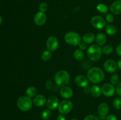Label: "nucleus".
<instances>
[{"label":"nucleus","mask_w":121,"mask_h":120,"mask_svg":"<svg viewBox=\"0 0 121 120\" xmlns=\"http://www.w3.org/2000/svg\"><path fill=\"white\" fill-rule=\"evenodd\" d=\"M105 73L101 68L99 67H92L87 72V77L90 82L93 84L101 82L105 79Z\"/></svg>","instance_id":"nucleus-1"},{"label":"nucleus","mask_w":121,"mask_h":120,"mask_svg":"<svg viewBox=\"0 0 121 120\" xmlns=\"http://www.w3.org/2000/svg\"><path fill=\"white\" fill-rule=\"evenodd\" d=\"M69 74L65 70H60L54 75V82L58 87H63L66 86L70 81Z\"/></svg>","instance_id":"nucleus-2"},{"label":"nucleus","mask_w":121,"mask_h":120,"mask_svg":"<svg viewBox=\"0 0 121 120\" xmlns=\"http://www.w3.org/2000/svg\"><path fill=\"white\" fill-rule=\"evenodd\" d=\"M33 101L31 98L28 96H21L18 98L17 101V106L20 110L26 112L30 110L33 107Z\"/></svg>","instance_id":"nucleus-3"},{"label":"nucleus","mask_w":121,"mask_h":120,"mask_svg":"<svg viewBox=\"0 0 121 120\" xmlns=\"http://www.w3.org/2000/svg\"><path fill=\"white\" fill-rule=\"evenodd\" d=\"M102 54V51L98 45L90 46L87 51V55L89 58L93 61H98L100 60Z\"/></svg>","instance_id":"nucleus-4"},{"label":"nucleus","mask_w":121,"mask_h":120,"mask_svg":"<svg viewBox=\"0 0 121 120\" xmlns=\"http://www.w3.org/2000/svg\"><path fill=\"white\" fill-rule=\"evenodd\" d=\"M64 39L66 43L72 46L78 45L82 40L80 34L74 31H70L66 33L64 36Z\"/></svg>","instance_id":"nucleus-5"},{"label":"nucleus","mask_w":121,"mask_h":120,"mask_svg":"<svg viewBox=\"0 0 121 120\" xmlns=\"http://www.w3.org/2000/svg\"><path fill=\"white\" fill-rule=\"evenodd\" d=\"M73 106L72 101L68 100H63L59 103L58 110L60 114H67L72 111Z\"/></svg>","instance_id":"nucleus-6"},{"label":"nucleus","mask_w":121,"mask_h":120,"mask_svg":"<svg viewBox=\"0 0 121 120\" xmlns=\"http://www.w3.org/2000/svg\"><path fill=\"white\" fill-rule=\"evenodd\" d=\"M92 25L95 28L102 29L106 27V20L99 15H95L91 19Z\"/></svg>","instance_id":"nucleus-7"},{"label":"nucleus","mask_w":121,"mask_h":120,"mask_svg":"<svg viewBox=\"0 0 121 120\" xmlns=\"http://www.w3.org/2000/svg\"><path fill=\"white\" fill-rule=\"evenodd\" d=\"M59 40L56 36H51L47 38L46 41V47L51 52L55 51L59 48Z\"/></svg>","instance_id":"nucleus-8"},{"label":"nucleus","mask_w":121,"mask_h":120,"mask_svg":"<svg viewBox=\"0 0 121 120\" xmlns=\"http://www.w3.org/2000/svg\"><path fill=\"white\" fill-rule=\"evenodd\" d=\"M102 94L107 97H111L114 95L116 92V88L112 84L106 83L101 87Z\"/></svg>","instance_id":"nucleus-9"},{"label":"nucleus","mask_w":121,"mask_h":120,"mask_svg":"<svg viewBox=\"0 0 121 120\" xmlns=\"http://www.w3.org/2000/svg\"><path fill=\"white\" fill-rule=\"evenodd\" d=\"M46 20H47V15L43 12H37L34 15V22L37 25H43L46 22Z\"/></svg>","instance_id":"nucleus-10"},{"label":"nucleus","mask_w":121,"mask_h":120,"mask_svg":"<svg viewBox=\"0 0 121 120\" xmlns=\"http://www.w3.org/2000/svg\"><path fill=\"white\" fill-rule=\"evenodd\" d=\"M104 69L106 72L109 73H113L116 71L117 69V63L113 60H107L104 65Z\"/></svg>","instance_id":"nucleus-11"},{"label":"nucleus","mask_w":121,"mask_h":120,"mask_svg":"<svg viewBox=\"0 0 121 120\" xmlns=\"http://www.w3.org/2000/svg\"><path fill=\"white\" fill-rule=\"evenodd\" d=\"M59 103L60 102H59V100L58 99V98L53 95V96H50L47 99L46 105H47V107L48 108V109H50V110H54L58 108Z\"/></svg>","instance_id":"nucleus-12"},{"label":"nucleus","mask_w":121,"mask_h":120,"mask_svg":"<svg viewBox=\"0 0 121 120\" xmlns=\"http://www.w3.org/2000/svg\"><path fill=\"white\" fill-rule=\"evenodd\" d=\"M74 82L79 87L85 88L88 85L89 80L87 76L83 75H78L74 78Z\"/></svg>","instance_id":"nucleus-13"},{"label":"nucleus","mask_w":121,"mask_h":120,"mask_svg":"<svg viewBox=\"0 0 121 120\" xmlns=\"http://www.w3.org/2000/svg\"><path fill=\"white\" fill-rule=\"evenodd\" d=\"M60 94L63 98L68 100L72 97L73 95V91L70 87L65 86L61 87L60 89Z\"/></svg>","instance_id":"nucleus-14"},{"label":"nucleus","mask_w":121,"mask_h":120,"mask_svg":"<svg viewBox=\"0 0 121 120\" xmlns=\"http://www.w3.org/2000/svg\"><path fill=\"white\" fill-rule=\"evenodd\" d=\"M47 102L46 96L41 94L37 95L33 99V104L37 107H41L44 105Z\"/></svg>","instance_id":"nucleus-15"},{"label":"nucleus","mask_w":121,"mask_h":120,"mask_svg":"<svg viewBox=\"0 0 121 120\" xmlns=\"http://www.w3.org/2000/svg\"><path fill=\"white\" fill-rule=\"evenodd\" d=\"M111 12L115 15H119L121 14V1L117 0L114 1L110 6Z\"/></svg>","instance_id":"nucleus-16"},{"label":"nucleus","mask_w":121,"mask_h":120,"mask_svg":"<svg viewBox=\"0 0 121 120\" xmlns=\"http://www.w3.org/2000/svg\"><path fill=\"white\" fill-rule=\"evenodd\" d=\"M98 110L100 115L105 116L108 114L109 111V107L105 102H102L98 106Z\"/></svg>","instance_id":"nucleus-17"},{"label":"nucleus","mask_w":121,"mask_h":120,"mask_svg":"<svg viewBox=\"0 0 121 120\" xmlns=\"http://www.w3.org/2000/svg\"><path fill=\"white\" fill-rule=\"evenodd\" d=\"M95 41L97 45L99 46H104L107 41V37L104 33H99L95 36Z\"/></svg>","instance_id":"nucleus-18"},{"label":"nucleus","mask_w":121,"mask_h":120,"mask_svg":"<svg viewBox=\"0 0 121 120\" xmlns=\"http://www.w3.org/2000/svg\"><path fill=\"white\" fill-rule=\"evenodd\" d=\"M95 35L92 32H87L83 36L82 40L86 44H92L95 41Z\"/></svg>","instance_id":"nucleus-19"},{"label":"nucleus","mask_w":121,"mask_h":120,"mask_svg":"<svg viewBox=\"0 0 121 120\" xmlns=\"http://www.w3.org/2000/svg\"><path fill=\"white\" fill-rule=\"evenodd\" d=\"M91 94L94 97H99L102 94L101 88L97 85H93L91 88Z\"/></svg>","instance_id":"nucleus-20"},{"label":"nucleus","mask_w":121,"mask_h":120,"mask_svg":"<svg viewBox=\"0 0 121 120\" xmlns=\"http://www.w3.org/2000/svg\"><path fill=\"white\" fill-rule=\"evenodd\" d=\"M37 89L34 86H30L28 87L26 91V94L27 96L31 98H34L37 95Z\"/></svg>","instance_id":"nucleus-21"},{"label":"nucleus","mask_w":121,"mask_h":120,"mask_svg":"<svg viewBox=\"0 0 121 120\" xmlns=\"http://www.w3.org/2000/svg\"><path fill=\"white\" fill-rule=\"evenodd\" d=\"M105 31L108 35H113L117 32V28L112 24H109L105 27Z\"/></svg>","instance_id":"nucleus-22"},{"label":"nucleus","mask_w":121,"mask_h":120,"mask_svg":"<svg viewBox=\"0 0 121 120\" xmlns=\"http://www.w3.org/2000/svg\"><path fill=\"white\" fill-rule=\"evenodd\" d=\"M74 57L75 58L76 60H77L78 61H81L84 58V52L83 51V50H81L80 49H77L74 51Z\"/></svg>","instance_id":"nucleus-23"},{"label":"nucleus","mask_w":121,"mask_h":120,"mask_svg":"<svg viewBox=\"0 0 121 120\" xmlns=\"http://www.w3.org/2000/svg\"><path fill=\"white\" fill-rule=\"evenodd\" d=\"M52 52L48 50H45L41 54V58L44 61H48L52 58Z\"/></svg>","instance_id":"nucleus-24"},{"label":"nucleus","mask_w":121,"mask_h":120,"mask_svg":"<svg viewBox=\"0 0 121 120\" xmlns=\"http://www.w3.org/2000/svg\"><path fill=\"white\" fill-rule=\"evenodd\" d=\"M96 9L98 11L103 14H108V8L107 6L104 4L100 3L97 5Z\"/></svg>","instance_id":"nucleus-25"},{"label":"nucleus","mask_w":121,"mask_h":120,"mask_svg":"<svg viewBox=\"0 0 121 120\" xmlns=\"http://www.w3.org/2000/svg\"><path fill=\"white\" fill-rule=\"evenodd\" d=\"M102 51L103 54L105 55H110L113 52V48L110 45H107L103 47V48H102Z\"/></svg>","instance_id":"nucleus-26"},{"label":"nucleus","mask_w":121,"mask_h":120,"mask_svg":"<svg viewBox=\"0 0 121 120\" xmlns=\"http://www.w3.org/2000/svg\"><path fill=\"white\" fill-rule=\"evenodd\" d=\"M51 115H52V111L50 109H46L42 112L41 116L43 120H47L50 118Z\"/></svg>","instance_id":"nucleus-27"},{"label":"nucleus","mask_w":121,"mask_h":120,"mask_svg":"<svg viewBox=\"0 0 121 120\" xmlns=\"http://www.w3.org/2000/svg\"><path fill=\"white\" fill-rule=\"evenodd\" d=\"M110 81H111V84H112L113 85H118V83L119 82V77L117 74H112L110 78Z\"/></svg>","instance_id":"nucleus-28"},{"label":"nucleus","mask_w":121,"mask_h":120,"mask_svg":"<svg viewBox=\"0 0 121 120\" xmlns=\"http://www.w3.org/2000/svg\"><path fill=\"white\" fill-rule=\"evenodd\" d=\"M113 105L115 108L117 109H121V98H116L113 102Z\"/></svg>","instance_id":"nucleus-29"},{"label":"nucleus","mask_w":121,"mask_h":120,"mask_svg":"<svg viewBox=\"0 0 121 120\" xmlns=\"http://www.w3.org/2000/svg\"><path fill=\"white\" fill-rule=\"evenodd\" d=\"M48 8V4H47L46 2H41V4L39 5V10L41 12H45L47 11Z\"/></svg>","instance_id":"nucleus-30"},{"label":"nucleus","mask_w":121,"mask_h":120,"mask_svg":"<svg viewBox=\"0 0 121 120\" xmlns=\"http://www.w3.org/2000/svg\"><path fill=\"white\" fill-rule=\"evenodd\" d=\"M106 20L109 23H111L114 21V16L111 13H108L106 15Z\"/></svg>","instance_id":"nucleus-31"},{"label":"nucleus","mask_w":121,"mask_h":120,"mask_svg":"<svg viewBox=\"0 0 121 120\" xmlns=\"http://www.w3.org/2000/svg\"><path fill=\"white\" fill-rule=\"evenodd\" d=\"M53 83L52 82V80H47V82L46 83V88L47 89H48V90H50L53 88Z\"/></svg>","instance_id":"nucleus-32"},{"label":"nucleus","mask_w":121,"mask_h":120,"mask_svg":"<svg viewBox=\"0 0 121 120\" xmlns=\"http://www.w3.org/2000/svg\"><path fill=\"white\" fill-rule=\"evenodd\" d=\"M83 120H99L96 116L94 115H88L85 117Z\"/></svg>","instance_id":"nucleus-33"},{"label":"nucleus","mask_w":121,"mask_h":120,"mask_svg":"<svg viewBox=\"0 0 121 120\" xmlns=\"http://www.w3.org/2000/svg\"><path fill=\"white\" fill-rule=\"evenodd\" d=\"M116 92L118 94V95L121 97V81L117 85V88H116Z\"/></svg>","instance_id":"nucleus-34"},{"label":"nucleus","mask_w":121,"mask_h":120,"mask_svg":"<svg viewBox=\"0 0 121 120\" xmlns=\"http://www.w3.org/2000/svg\"><path fill=\"white\" fill-rule=\"evenodd\" d=\"M78 47H79V49H81V50H85L87 48V45L84 42H81L78 45Z\"/></svg>","instance_id":"nucleus-35"},{"label":"nucleus","mask_w":121,"mask_h":120,"mask_svg":"<svg viewBox=\"0 0 121 120\" xmlns=\"http://www.w3.org/2000/svg\"><path fill=\"white\" fill-rule=\"evenodd\" d=\"M106 120H118L117 116L114 114H111L107 116Z\"/></svg>","instance_id":"nucleus-36"},{"label":"nucleus","mask_w":121,"mask_h":120,"mask_svg":"<svg viewBox=\"0 0 121 120\" xmlns=\"http://www.w3.org/2000/svg\"><path fill=\"white\" fill-rule=\"evenodd\" d=\"M116 51H117V53L119 56H121V43L119 44L117 47V49H116Z\"/></svg>","instance_id":"nucleus-37"},{"label":"nucleus","mask_w":121,"mask_h":120,"mask_svg":"<svg viewBox=\"0 0 121 120\" xmlns=\"http://www.w3.org/2000/svg\"><path fill=\"white\" fill-rule=\"evenodd\" d=\"M83 90L84 92L86 93V94H88L89 93H91V88L89 87H88V85L85 87V88H83Z\"/></svg>","instance_id":"nucleus-38"},{"label":"nucleus","mask_w":121,"mask_h":120,"mask_svg":"<svg viewBox=\"0 0 121 120\" xmlns=\"http://www.w3.org/2000/svg\"><path fill=\"white\" fill-rule=\"evenodd\" d=\"M57 120H66V118L62 115V114H60L58 115L57 118Z\"/></svg>","instance_id":"nucleus-39"},{"label":"nucleus","mask_w":121,"mask_h":120,"mask_svg":"<svg viewBox=\"0 0 121 120\" xmlns=\"http://www.w3.org/2000/svg\"><path fill=\"white\" fill-rule=\"evenodd\" d=\"M117 66H118V67L119 69H121V58L120 60H118V62H117Z\"/></svg>","instance_id":"nucleus-40"},{"label":"nucleus","mask_w":121,"mask_h":120,"mask_svg":"<svg viewBox=\"0 0 121 120\" xmlns=\"http://www.w3.org/2000/svg\"><path fill=\"white\" fill-rule=\"evenodd\" d=\"M2 17H1V15H0V25L2 24Z\"/></svg>","instance_id":"nucleus-41"},{"label":"nucleus","mask_w":121,"mask_h":120,"mask_svg":"<svg viewBox=\"0 0 121 120\" xmlns=\"http://www.w3.org/2000/svg\"><path fill=\"white\" fill-rule=\"evenodd\" d=\"M77 120V119H76V118H73V119H72V120Z\"/></svg>","instance_id":"nucleus-42"}]
</instances>
